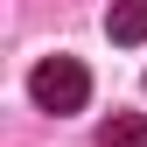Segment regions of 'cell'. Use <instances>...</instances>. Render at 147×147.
Returning <instances> with one entry per match:
<instances>
[{"instance_id":"6da1fadb","label":"cell","mask_w":147,"mask_h":147,"mask_svg":"<svg viewBox=\"0 0 147 147\" xmlns=\"http://www.w3.org/2000/svg\"><path fill=\"white\" fill-rule=\"evenodd\" d=\"M28 98L42 105V112H84V98H91V70L77 56H42L35 63V77H28Z\"/></svg>"},{"instance_id":"3957f363","label":"cell","mask_w":147,"mask_h":147,"mask_svg":"<svg viewBox=\"0 0 147 147\" xmlns=\"http://www.w3.org/2000/svg\"><path fill=\"white\" fill-rule=\"evenodd\" d=\"M98 147H147V112H112L98 126Z\"/></svg>"},{"instance_id":"7a4b0ae2","label":"cell","mask_w":147,"mask_h":147,"mask_svg":"<svg viewBox=\"0 0 147 147\" xmlns=\"http://www.w3.org/2000/svg\"><path fill=\"white\" fill-rule=\"evenodd\" d=\"M105 35L112 42H147V0H112V14H105Z\"/></svg>"}]
</instances>
